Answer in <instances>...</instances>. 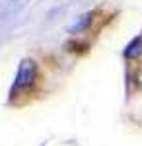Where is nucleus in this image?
<instances>
[{"mask_svg": "<svg viewBox=\"0 0 142 146\" xmlns=\"http://www.w3.org/2000/svg\"><path fill=\"white\" fill-rule=\"evenodd\" d=\"M35 62L33 60H23L20 70H18V78H16V86L18 88H23V86H29L33 80H35Z\"/></svg>", "mask_w": 142, "mask_h": 146, "instance_id": "1", "label": "nucleus"}]
</instances>
